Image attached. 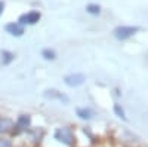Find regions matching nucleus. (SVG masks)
<instances>
[{
    "mask_svg": "<svg viewBox=\"0 0 148 147\" xmlns=\"http://www.w3.org/2000/svg\"><path fill=\"white\" fill-rule=\"evenodd\" d=\"M139 31V27L138 26H119L113 30V34L114 37L120 42H125L127 39H130L135 33Z\"/></svg>",
    "mask_w": 148,
    "mask_h": 147,
    "instance_id": "obj_2",
    "label": "nucleus"
},
{
    "mask_svg": "<svg viewBox=\"0 0 148 147\" xmlns=\"http://www.w3.org/2000/svg\"><path fill=\"white\" fill-rule=\"evenodd\" d=\"M43 97L47 98V100L59 101V103H62V104H68V103H70L68 95H65L64 92H59L58 89H46V91L43 92Z\"/></svg>",
    "mask_w": 148,
    "mask_h": 147,
    "instance_id": "obj_6",
    "label": "nucleus"
},
{
    "mask_svg": "<svg viewBox=\"0 0 148 147\" xmlns=\"http://www.w3.org/2000/svg\"><path fill=\"white\" fill-rule=\"evenodd\" d=\"M3 10H5V2H2V0H0V17H2Z\"/></svg>",
    "mask_w": 148,
    "mask_h": 147,
    "instance_id": "obj_15",
    "label": "nucleus"
},
{
    "mask_svg": "<svg viewBox=\"0 0 148 147\" xmlns=\"http://www.w3.org/2000/svg\"><path fill=\"white\" fill-rule=\"evenodd\" d=\"M114 113H116L120 119L126 120V113H125V110L121 108V106H120V104H114Z\"/></svg>",
    "mask_w": 148,
    "mask_h": 147,
    "instance_id": "obj_13",
    "label": "nucleus"
},
{
    "mask_svg": "<svg viewBox=\"0 0 148 147\" xmlns=\"http://www.w3.org/2000/svg\"><path fill=\"white\" fill-rule=\"evenodd\" d=\"M53 138L61 143V144H64L67 147H73L74 144H76V135H74V132L70 126H62V128H58L55 132H53Z\"/></svg>",
    "mask_w": 148,
    "mask_h": 147,
    "instance_id": "obj_1",
    "label": "nucleus"
},
{
    "mask_svg": "<svg viewBox=\"0 0 148 147\" xmlns=\"http://www.w3.org/2000/svg\"><path fill=\"white\" fill-rule=\"evenodd\" d=\"M42 15H40V12H37V10H30L27 12V14H22L19 18H18V22L21 24V26H34V24H37L40 21Z\"/></svg>",
    "mask_w": 148,
    "mask_h": 147,
    "instance_id": "obj_4",
    "label": "nucleus"
},
{
    "mask_svg": "<svg viewBox=\"0 0 148 147\" xmlns=\"http://www.w3.org/2000/svg\"><path fill=\"white\" fill-rule=\"evenodd\" d=\"M76 113H77V116H79L80 119H83V120H90L92 116H93V112H92L90 108H88V107H79V108L76 110Z\"/></svg>",
    "mask_w": 148,
    "mask_h": 147,
    "instance_id": "obj_9",
    "label": "nucleus"
},
{
    "mask_svg": "<svg viewBox=\"0 0 148 147\" xmlns=\"http://www.w3.org/2000/svg\"><path fill=\"white\" fill-rule=\"evenodd\" d=\"M12 129H14V122L9 117H0V135L12 132Z\"/></svg>",
    "mask_w": 148,
    "mask_h": 147,
    "instance_id": "obj_8",
    "label": "nucleus"
},
{
    "mask_svg": "<svg viewBox=\"0 0 148 147\" xmlns=\"http://www.w3.org/2000/svg\"><path fill=\"white\" fill-rule=\"evenodd\" d=\"M0 147H14L12 141L6 137H0Z\"/></svg>",
    "mask_w": 148,
    "mask_h": 147,
    "instance_id": "obj_14",
    "label": "nucleus"
},
{
    "mask_svg": "<svg viewBox=\"0 0 148 147\" xmlns=\"http://www.w3.org/2000/svg\"><path fill=\"white\" fill-rule=\"evenodd\" d=\"M42 57L47 61H53V59H56V52L53 51V49H43Z\"/></svg>",
    "mask_w": 148,
    "mask_h": 147,
    "instance_id": "obj_11",
    "label": "nucleus"
},
{
    "mask_svg": "<svg viewBox=\"0 0 148 147\" xmlns=\"http://www.w3.org/2000/svg\"><path fill=\"white\" fill-rule=\"evenodd\" d=\"M86 80L84 75L83 73H71V75H67L64 77V83L67 85V86L70 88H77L80 86V85H83Z\"/></svg>",
    "mask_w": 148,
    "mask_h": 147,
    "instance_id": "obj_5",
    "label": "nucleus"
},
{
    "mask_svg": "<svg viewBox=\"0 0 148 147\" xmlns=\"http://www.w3.org/2000/svg\"><path fill=\"white\" fill-rule=\"evenodd\" d=\"M5 30H6V33H9L10 36H15V37H21V36L25 33V30H24V27L21 26L19 22H9V24H6Z\"/></svg>",
    "mask_w": 148,
    "mask_h": 147,
    "instance_id": "obj_7",
    "label": "nucleus"
},
{
    "mask_svg": "<svg viewBox=\"0 0 148 147\" xmlns=\"http://www.w3.org/2000/svg\"><path fill=\"white\" fill-rule=\"evenodd\" d=\"M86 12L90 15H99L101 14V6L99 5H95V3H89L88 6H86Z\"/></svg>",
    "mask_w": 148,
    "mask_h": 147,
    "instance_id": "obj_10",
    "label": "nucleus"
},
{
    "mask_svg": "<svg viewBox=\"0 0 148 147\" xmlns=\"http://www.w3.org/2000/svg\"><path fill=\"white\" fill-rule=\"evenodd\" d=\"M30 126H31V117H30V115H21V116L16 119V122L14 124L12 134L19 135L21 132H25Z\"/></svg>",
    "mask_w": 148,
    "mask_h": 147,
    "instance_id": "obj_3",
    "label": "nucleus"
},
{
    "mask_svg": "<svg viewBox=\"0 0 148 147\" xmlns=\"http://www.w3.org/2000/svg\"><path fill=\"white\" fill-rule=\"evenodd\" d=\"M15 59V55L12 54V52H9V51H3L2 52V63L6 66V64H10L12 61Z\"/></svg>",
    "mask_w": 148,
    "mask_h": 147,
    "instance_id": "obj_12",
    "label": "nucleus"
}]
</instances>
